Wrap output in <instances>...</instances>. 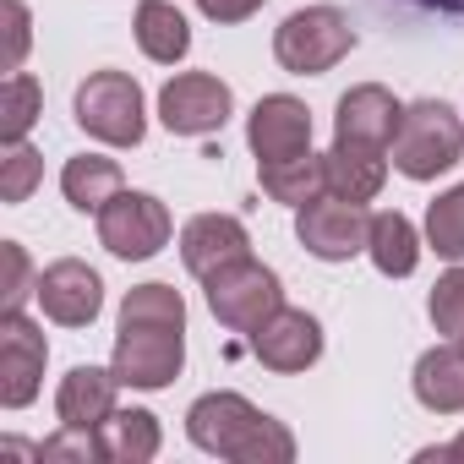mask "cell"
<instances>
[{
	"instance_id": "obj_1",
	"label": "cell",
	"mask_w": 464,
	"mask_h": 464,
	"mask_svg": "<svg viewBox=\"0 0 464 464\" xmlns=\"http://www.w3.org/2000/svg\"><path fill=\"white\" fill-rule=\"evenodd\" d=\"M191 442L208 448V453H224V459H290L295 442L279 420H268L263 410H252L241 393H208L191 404Z\"/></svg>"
},
{
	"instance_id": "obj_2",
	"label": "cell",
	"mask_w": 464,
	"mask_h": 464,
	"mask_svg": "<svg viewBox=\"0 0 464 464\" xmlns=\"http://www.w3.org/2000/svg\"><path fill=\"white\" fill-rule=\"evenodd\" d=\"M459 148H464V126H459V115H453L442 99L410 104L404 121H399V131H393V142H388L393 164H399L410 180H431L437 169H448V164L459 159Z\"/></svg>"
},
{
	"instance_id": "obj_3",
	"label": "cell",
	"mask_w": 464,
	"mask_h": 464,
	"mask_svg": "<svg viewBox=\"0 0 464 464\" xmlns=\"http://www.w3.org/2000/svg\"><path fill=\"white\" fill-rule=\"evenodd\" d=\"M208 306L224 328H241V334H257L274 312H279V279L252 263V257H236L224 263L213 279H208Z\"/></svg>"
},
{
	"instance_id": "obj_4",
	"label": "cell",
	"mask_w": 464,
	"mask_h": 464,
	"mask_svg": "<svg viewBox=\"0 0 464 464\" xmlns=\"http://www.w3.org/2000/svg\"><path fill=\"white\" fill-rule=\"evenodd\" d=\"M77 121L99 142L137 148L142 142V93H137V82L126 72H93L77 88Z\"/></svg>"
},
{
	"instance_id": "obj_5",
	"label": "cell",
	"mask_w": 464,
	"mask_h": 464,
	"mask_svg": "<svg viewBox=\"0 0 464 464\" xmlns=\"http://www.w3.org/2000/svg\"><path fill=\"white\" fill-rule=\"evenodd\" d=\"M350 44H355L350 17L334 12V6H312V12H295V17L279 28L274 55H279L285 72H301V77H306V72H328L334 61H344Z\"/></svg>"
},
{
	"instance_id": "obj_6",
	"label": "cell",
	"mask_w": 464,
	"mask_h": 464,
	"mask_svg": "<svg viewBox=\"0 0 464 464\" xmlns=\"http://www.w3.org/2000/svg\"><path fill=\"white\" fill-rule=\"evenodd\" d=\"M99 241H104L115 257L142 263V257H153V252L169 241V213H164V202L148 197V191H121L115 202L99 208Z\"/></svg>"
},
{
	"instance_id": "obj_7",
	"label": "cell",
	"mask_w": 464,
	"mask_h": 464,
	"mask_svg": "<svg viewBox=\"0 0 464 464\" xmlns=\"http://www.w3.org/2000/svg\"><path fill=\"white\" fill-rule=\"evenodd\" d=\"M301 241H306V252H317V257H328V263H339V257H355V252H366V241H372V213L361 208V202H350V197H312V202H301Z\"/></svg>"
},
{
	"instance_id": "obj_8",
	"label": "cell",
	"mask_w": 464,
	"mask_h": 464,
	"mask_svg": "<svg viewBox=\"0 0 464 464\" xmlns=\"http://www.w3.org/2000/svg\"><path fill=\"white\" fill-rule=\"evenodd\" d=\"M229 88L208 72H186L175 77L164 93H159V110H164V126L180 131V137H202V131H218L229 121Z\"/></svg>"
},
{
	"instance_id": "obj_9",
	"label": "cell",
	"mask_w": 464,
	"mask_h": 464,
	"mask_svg": "<svg viewBox=\"0 0 464 464\" xmlns=\"http://www.w3.org/2000/svg\"><path fill=\"white\" fill-rule=\"evenodd\" d=\"M180 328H121L115 339V377L131 388H164L180 372Z\"/></svg>"
},
{
	"instance_id": "obj_10",
	"label": "cell",
	"mask_w": 464,
	"mask_h": 464,
	"mask_svg": "<svg viewBox=\"0 0 464 464\" xmlns=\"http://www.w3.org/2000/svg\"><path fill=\"white\" fill-rule=\"evenodd\" d=\"M44 334L23 317V312H6L0 323V399L12 410H23L34 393H39V377H44Z\"/></svg>"
},
{
	"instance_id": "obj_11",
	"label": "cell",
	"mask_w": 464,
	"mask_h": 464,
	"mask_svg": "<svg viewBox=\"0 0 464 464\" xmlns=\"http://www.w3.org/2000/svg\"><path fill=\"white\" fill-rule=\"evenodd\" d=\"M34 295H39V306H44L55 323H66V328L93 323L99 306H104V285H99V274H93L88 263H72V257L55 263V268H44L39 285H34Z\"/></svg>"
},
{
	"instance_id": "obj_12",
	"label": "cell",
	"mask_w": 464,
	"mask_h": 464,
	"mask_svg": "<svg viewBox=\"0 0 464 464\" xmlns=\"http://www.w3.org/2000/svg\"><path fill=\"white\" fill-rule=\"evenodd\" d=\"M306 142H312V115H306L301 99L274 93V99H263V104L252 110V148H257L263 164L295 159V153H306Z\"/></svg>"
},
{
	"instance_id": "obj_13",
	"label": "cell",
	"mask_w": 464,
	"mask_h": 464,
	"mask_svg": "<svg viewBox=\"0 0 464 464\" xmlns=\"http://www.w3.org/2000/svg\"><path fill=\"white\" fill-rule=\"evenodd\" d=\"M180 257H186L191 274L213 279L224 263L252 257V252H246V229H241L236 218H224V213H202V218H191V224L180 229Z\"/></svg>"
},
{
	"instance_id": "obj_14",
	"label": "cell",
	"mask_w": 464,
	"mask_h": 464,
	"mask_svg": "<svg viewBox=\"0 0 464 464\" xmlns=\"http://www.w3.org/2000/svg\"><path fill=\"white\" fill-rule=\"evenodd\" d=\"M399 121H404V110L393 104V93H388V88H355V93H344V99H339V142L382 148V153H388V142H393Z\"/></svg>"
},
{
	"instance_id": "obj_15",
	"label": "cell",
	"mask_w": 464,
	"mask_h": 464,
	"mask_svg": "<svg viewBox=\"0 0 464 464\" xmlns=\"http://www.w3.org/2000/svg\"><path fill=\"white\" fill-rule=\"evenodd\" d=\"M257 355L274 366V372H301V366H312L317 361V350H323V328L306 317V312H274L263 328H257Z\"/></svg>"
},
{
	"instance_id": "obj_16",
	"label": "cell",
	"mask_w": 464,
	"mask_h": 464,
	"mask_svg": "<svg viewBox=\"0 0 464 464\" xmlns=\"http://www.w3.org/2000/svg\"><path fill=\"white\" fill-rule=\"evenodd\" d=\"M115 372H99V366H77L61 393H55V410H61V426H82V431H99L110 415H115Z\"/></svg>"
},
{
	"instance_id": "obj_17",
	"label": "cell",
	"mask_w": 464,
	"mask_h": 464,
	"mask_svg": "<svg viewBox=\"0 0 464 464\" xmlns=\"http://www.w3.org/2000/svg\"><path fill=\"white\" fill-rule=\"evenodd\" d=\"M415 393H420L426 410H442V415L464 410V350H431V355H420Z\"/></svg>"
},
{
	"instance_id": "obj_18",
	"label": "cell",
	"mask_w": 464,
	"mask_h": 464,
	"mask_svg": "<svg viewBox=\"0 0 464 464\" xmlns=\"http://www.w3.org/2000/svg\"><path fill=\"white\" fill-rule=\"evenodd\" d=\"M377 186H382V148H355V142H339V148L328 153V191H334V197L366 202Z\"/></svg>"
},
{
	"instance_id": "obj_19",
	"label": "cell",
	"mask_w": 464,
	"mask_h": 464,
	"mask_svg": "<svg viewBox=\"0 0 464 464\" xmlns=\"http://www.w3.org/2000/svg\"><path fill=\"white\" fill-rule=\"evenodd\" d=\"M137 44L148 61H180L191 50V34H186V17L175 6H164V0H142L137 6Z\"/></svg>"
},
{
	"instance_id": "obj_20",
	"label": "cell",
	"mask_w": 464,
	"mask_h": 464,
	"mask_svg": "<svg viewBox=\"0 0 464 464\" xmlns=\"http://www.w3.org/2000/svg\"><path fill=\"white\" fill-rule=\"evenodd\" d=\"M61 186H66L72 208L99 213L104 202H115V197H121V164H115V159H99V153H82V159H72V164H66Z\"/></svg>"
},
{
	"instance_id": "obj_21",
	"label": "cell",
	"mask_w": 464,
	"mask_h": 464,
	"mask_svg": "<svg viewBox=\"0 0 464 464\" xmlns=\"http://www.w3.org/2000/svg\"><path fill=\"white\" fill-rule=\"evenodd\" d=\"M263 191L279 202H312L328 191V159H312V153L274 159V164H263Z\"/></svg>"
},
{
	"instance_id": "obj_22",
	"label": "cell",
	"mask_w": 464,
	"mask_h": 464,
	"mask_svg": "<svg viewBox=\"0 0 464 464\" xmlns=\"http://www.w3.org/2000/svg\"><path fill=\"white\" fill-rule=\"evenodd\" d=\"M99 442H104V459H131V464H142V459H153V448H159V426H153L148 410H115V415L99 426Z\"/></svg>"
},
{
	"instance_id": "obj_23",
	"label": "cell",
	"mask_w": 464,
	"mask_h": 464,
	"mask_svg": "<svg viewBox=\"0 0 464 464\" xmlns=\"http://www.w3.org/2000/svg\"><path fill=\"white\" fill-rule=\"evenodd\" d=\"M366 252H372V263L382 268V274H393V279H404L410 268H415V229H410V218L404 213H377L372 218V241H366Z\"/></svg>"
},
{
	"instance_id": "obj_24",
	"label": "cell",
	"mask_w": 464,
	"mask_h": 464,
	"mask_svg": "<svg viewBox=\"0 0 464 464\" xmlns=\"http://www.w3.org/2000/svg\"><path fill=\"white\" fill-rule=\"evenodd\" d=\"M180 323H186V306L169 285H142L121 306V328H180Z\"/></svg>"
},
{
	"instance_id": "obj_25",
	"label": "cell",
	"mask_w": 464,
	"mask_h": 464,
	"mask_svg": "<svg viewBox=\"0 0 464 464\" xmlns=\"http://www.w3.org/2000/svg\"><path fill=\"white\" fill-rule=\"evenodd\" d=\"M39 82L28 77V72H12L6 77V88H0V137L6 142H23V131L39 121Z\"/></svg>"
},
{
	"instance_id": "obj_26",
	"label": "cell",
	"mask_w": 464,
	"mask_h": 464,
	"mask_svg": "<svg viewBox=\"0 0 464 464\" xmlns=\"http://www.w3.org/2000/svg\"><path fill=\"white\" fill-rule=\"evenodd\" d=\"M426 229H431V246H437L442 257H464V186L448 191L442 202H431Z\"/></svg>"
},
{
	"instance_id": "obj_27",
	"label": "cell",
	"mask_w": 464,
	"mask_h": 464,
	"mask_svg": "<svg viewBox=\"0 0 464 464\" xmlns=\"http://www.w3.org/2000/svg\"><path fill=\"white\" fill-rule=\"evenodd\" d=\"M44 175V159L28 148V142H6V159H0V197L6 202H23Z\"/></svg>"
},
{
	"instance_id": "obj_28",
	"label": "cell",
	"mask_w": 464,
	"mask_h": 464,
	"mask_svg": "<svg viewBox=\"0 0 464 464\" xmlns=\"http://www.w3.org/2000/svg\"><path fill=\"white\" fill-rule=\"evenodd\" d=\"M431 323L453 339H464V268H453L437 290H431Z\"/></svg>"
},
{
	"instance_id": "obj_29",
	"label": "cell",
	"mask_w": 464,
	"mask_h": 464,
	"mask_svg": "<svg viewBox=\"0 0 464 464\" xmlns=\"http://www.w3.org/2000/svg\"><path fill=\"white\" fill-rule=\"evenodd\" d=\"M0 17H6V55H0V66L17 72L23 66V50H28V6H23V0H6Z\"/></svg>"
},
{
	"instance_id": "obj_30",
	"label": "cell",
	"mask_w": 464,
	"mask_h": 464,
	"mask_svg": "<svg viewBox=\"0 0 464 464\" xmlns=\"http://www.w3.org/2000/svg\"><path fill=\"white\" fill-rule=\"evenodd\" d=\"M0 268H6V279H0V295H6V312H17L23 306V285H28V257H23V246L17 241H6L0 246Z\"/></svg>"
},
{
	"instance_id": "obj_31",
	"label": "cell",
	"mask_w": 464,
	"mask_h": 464,
	"mask_svg": "<svg viewBox=\"0 0 464 464\" xmlns=\"http://www.w3.org/2000/svg\"><path fill=\"white\" fill-rule=\"evenodd\" d=\"M197 6L208 12V17H218V23H241V17H252L263 0H197Z\"/></svg>"
},
{
	"instance_id": "obj_32",
	"label": "cell",
	"mask_w": 464,
	"mask_h": 464,
	"mask_svg": "<svg viewBox=\"0 0 464 464\" xmlns=\"http://www.w3.org/2000/svg\"><path fill=\"white\" fill-rule=\"evenodd\" d=\"M420 6H442V12H464V0H420Z\"/></svg>"
},
{
	"instance_id": "obj_33",
	"label": "cell",
	"mask_w": 464,
	"mask_h": 464,
	"mask_svg": "<svg viewBox=\"0 0 464 464\" xmlns=\"http://www.w3.org/2000/svg\"><path fill=\"white\" fill-rule=\"evenodd\" d=\"M448 459H464V437H459V442H453V448H448Z\"/></svg>"
}]
</instances>
